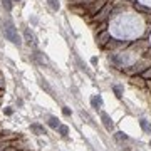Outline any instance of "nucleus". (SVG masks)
Returning <instances> with one entry per match:
<instances>
[{"label": "nucleus", "mask_w": 151, "mask_h": 151, "mask_svg": "<svg viewBox=\"0 0 151 151\" xmlns=\"http://www.w3.org/2000/svg\"><path fill=\"white\" fill-rule=\"evenodd\" d=\"M4 35H5L12 44H15L19 47L22 45V39H20V35L17 34V29L14 27L12 22H4Z\"/></svg>", "instance_id": "f257e3e1"}, {"label": "nucleus", "mask_w": 151, "mask_h": 151, "mask_svg": "<svg viewBox=\"0 0 151 151\" xmlns=\"http://www.w3.org/2000/svg\"><path fill=\"white\" fill-rule=\"evenodd\" d=\"M106 4H108V0H92L89 5H86L87 14H89V15H96L99 10H103Z\"/></svg>", "instance_id": "f03ea898"}, {"label": "nucleus", "mask_w": 151, "mask_h": 151, "mask_svg": "<svg viewBox=\"0 0 151 151\" xmlns=\"http://www.w3.org/2000/svg\"><path fill=\"white\" fill-rule=\"evenodd\" d=\"M108 12H109V5L106 4L103 10H99L96 15H92V20H94V22H106V20H108V15H109Z\"/></svg>", "instance_id": "7ed1b4c3"}, {"label": "nucleus", "mask_w": 151, "mask_h": 151, "mask_svg": "<svg viewBox=\"0 0 151 151\" xmlns=\"http://www.w3.org/2000/svg\"><path fill=\"white\" fill-rule=\"evenodd\" d=\"M96 39H97L96 42H97V45H99V47H106V44L109 42V34H108V30H104V32L97 34Z\"/></svg>", "instance_id": "20e7f679"}, {"label": "nucleus", "mask_w": 151, "mask_h": 151, "mask_svg": "<svg viewBox=\"0 0 151 151\" xmlns=\"http://www.w3.org/2000/svg\"><path fill=\"white\" fill-rule=\"evenodd\" d=\"M131 84H133V86H138V87H145L146 86V79H143V76H133V77H131Z\"/></svg>", "instance_id": "39448f33"}, {"label": "nucleus", "mask_w": 151, "mask_h": 151, "mask_svg": "<svg viewBox=\"0 0 151 151\" xmlns=\"http://www.w3.org/2000/svg\"><path fill=\"white\" fill-rule=\"evenodd\" d=\"M101 119H103V123H104V128H106V129L108 131H113V121H111V118H109L108 114L106 113H101Z\"/></svg>", "instance_id": "423d86ee"}, {"label": "nucleus", "mask_w": 151, "mask_h": 151, "mask_svg": "<svg viewBox=\"0 0 151 151\" xmlns=\"http://www.w3.org/2000/svg\"><path fill=\"white\" fill-rule=\"evenodd\" d=\"M30 131H34L35 134H45V129L40 124H30Z\"/></svg>", "instance_id": "0eeeda50"}, {"label": "nucleus", "mask_w": 151, "mask_h": 151, "mask_svg": "<svg viewBox=\"0 0 151 151\" xmlns=\"http://www.w3.org/2000/svg\"><path fill=\"white\" fill-rule=\"evenodd\" d=\"M91 104H92V108L94 109H99L101 106H103V99H101V96H94L91 99Z\"/></svg>", "instance_id": "6e6552de"}, {"label": "nucleus", "mask_w": 151, "mask_h": 151, "mask_svg": "<svg viewBox=\"0 0 151 151\" xmlns=\"http://www.w3.org/2000/svg\"><path fill=\"white\" fill-rule=\"evenodd\" d=\"M49 126H50V128H54V129H57V128L60 126V124H59V119L54 118V116H52V118H49Z\"/></svg>", "instance_id": "1a4fd4ad"}, {"label": "nucleus", "mask_w": 151, "mask_h": 151, "mask_svg": "<svg viewBox=\"0 0 151 151\" xmlns=\"http://www.w3.org/2000/svg\"><path fill=\"white\" fill-rule=\"evenodd\" d=\"M24 35H25V40H27V44H34V35H32V32H29V29H25Z\"/></svg>", "instance_id": "9d476101"}, {"label": "nucleus", "mask_w": 151, "mask_h": 151, "mask_svg": "<svg viewBox=\"0 0 151 151\" xmlns=\"http://www.w3.org/2000/svg\"><path fill=\"white\" fill-rule=\"evenodd\" d=\"M139 124H141V128H143L145 131L151 133V124H148V121H146V119H141V121H139Z\"/></svg>", "instance_id": "9b49d317"}, {"label": "nucleus", "mask_w": 151, "mask_h": 151, "mask_svg": "<svg viewBox=\"0 0 151 151\" xmlns=\"http://www.w3.org/2000/svg\"><path fill=\"white\" fill-rule=\"evenodd\" d=\"M47 2H49V5H50L52 10H59V2L57 0H47Z\"/></svg>", "instance_id": "f8f14e48"}, {"label": "nucleus", "mask_w": 151, "mask_h": 151, "mask_svg": "<svg viewBox=\"0 0 151 151\" xmlns=\"http://www.w3.org/2000/svg\"><path fill=\"white\" fill-rule=\"evenodd\" d=\"M141 76H143V79H146V81H148V79H151V65L146 70H143V74H141Z\"/></svg>", "instance_id": "ddd939ff"}, {"label": "nucleus", "mask_w": 151, "mask_h": 151, "mask_svg": "<svg viewBox=\"0 0 151 151\" xmlns=\"http://www.w3.org/2000/svg\"><path fill=\"white\" fill-rule=\"evenodd\" d=\"M114 138H116L118 141H126V139H128V136L124 134V133H116V134H114Z\"/></svg>", "instance_id": "4468645a"}, {"label": "nucleus", "mask_w": 151, "mask_h": 151, "mask_svg": "<svg viewBox=\"0 0 151 151\" xmlns=\"http://www.w3.org/2000/svg\"><path fill=\"white\" fill-rule=\"evenodd\" d=\"M40 87H42V89H45V91H47L49 94H52V89L49 87V84H47L45 81H40Z\"/></svg>", "instance_id": "2eb2a0df"}, {"label": "nucleus", "mask_w": 151, "mask_h": 151, "mask_svg": "<svg viewBox=\"0 0 151 151\" xmlns=\"http://www.w3.org/2000/svg\"><path fill=\"white\" fill-rule=\"evenodd\" d=\"M59 133L62 136H67V133H69V128L67 126H59Z\"/></svg>", "instance_id": "dca6fc26"}, {"label": "nucleus", "mask_w": 151, "mask_h": 151, "mask_svg": "<svg viewBox=\"0 0 151 151\" xmlns=\"http://www.w3.org/2000/svg\"><path fill=\"white\" fill-rule=\"evenodd\" d=\"M2 4L5 5V9H7L9 12L12 10V0H2Z\"/></svg>", "instance_id": "f3484780"}, {"label": "nucleus", "mask_w": 151, "mask_h": 151, "mask_svg": "<svg viewBox=\"0 0 151 151\" xmlns=\"http://www.w3.org/2000/svg\"><path fill=\"white\" fill-rule=\"evenodd\" d=\"M114 92H116V97H121V96H123V87L116 86V87H114Z\"/></svg>", "instance_id": "a211bd4d"}, {"label": "nucleus", "mask_w": 151, "mask_h": 151, "mask_svg": "<svg viewBox=\"0 0 151 151\" xmlns=\"http://www.w3.org/2000/svg\"><path fill=\"white\" fill-rule=\"evenodd\" d=\"M62 113H64V116H70V114H72V111H70L69 108H62Z\"/></svg>", "instance_id": "6ab92c4d"}, {"label": "nucleus", "mask_w": 151, "mask_h": 151, "mask_svg": "<svg viewBox=\"0 0 151 151\" xmlns=\"http://www.w3.org/2000/svg\"><path fill=\"white\" fill-rule=\"evenodd\" d=\"M4 113H5V114H9V116H10V114L14 113V111H12V108H5V109H4Z\"/></svg>", "instance_id": "aec40b11"}, {"label": "nucleus", "mask_w": 151, "mask_h": 151, "mask_svg": "<svg viewBox=\"0 0 151 151\" xmlns=\"http://www.w3.org/2000/svg\"><path fill=\"white\" fill-rule=\"evenodd\" d=\"M5 151H17V148H14V146H9Z\"/></svg>", "instance_id": "412c9836"}, {"label": "nucleus", "mask_w": 151, "mask_h": 151, "mask_svg": "<svg viewBox=\"0 0 151 151\" xmlns=\"http://www.w3.org/2000/svg\"><path fill=\"white\" fill-rule=\"evenodd\" d=\"M146 86H148V87L151 89V79H148V81H146Z\"/></svg>", "instance_id": "4be33fe9"}, {"label": "nucleus", "mask_w": 151, "mask_h": 151, "mask_svg": "<svg viewBox=\"0 0 151 151\" xmlns=\"http://www.w3.org/2000/svg\"><path fill=\"white\" fill-rule=\"evenodd\" d=\"M108 2H109V4H111V2H116V0H108Z\"/></svg>", "instance_id": "5701e85b"}, {"label": "nucleus", "mask_w": 151, "mask_h": 151, "mask_svg": "<svg viewBox=\"0 0 151 151\" xmlns=\"http://www.w3.org/2000/svg\"><path fill=\"white\" fill-rule=\"evenodd\" d=\"M14 2H22V0H14Z\"/></svg>", "instance_id": "b1692460"}, {"label": "nucleus", "mask_w": 151, "mask_h": 151, "mask_svg": "<svg viewBox=\"0 0 151 151\" xmlns=\"http://www.w3.org/2000/svg\"><path fill=\"white\" fill-rule=\"evenodd\" d=\"M17 151H24V150H17Z\"/></svg>", "instance_id": "393cba45"}]
</instances>
